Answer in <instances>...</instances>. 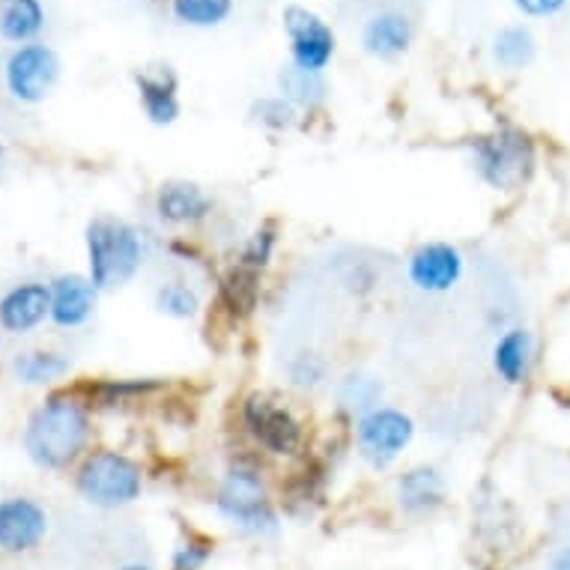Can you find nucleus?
Returning <instances> with one entry per match:
<instances>
[{"instance_id": "nucleus-1", "label": "nucleus", "mask_w": 570, "mask_h": 570, "mask_svg": "<svg viewBox=\"0 0 570 570\" xmlns=\"http://www.w3.org/2000/svg\"><path fill=\"white\" fill-rule=\"evenodd\" d=\"M90 436L87 410L72 394H51L33 410L24 431V451L42 469H63L85 451Z\"/></svg>"}, {"instance_id": "nucleus-2", "label": "nucleus", "mask_w": 570, "mask_h": 570, "mask_svg": "<svg viewBox=\"0 0 570 570\" xmlns=\"http://www.w3.org/2000/svg\"><path fill=\"white\" fill-rule=\"evenodd\" d=\"M90 281L99 291H114L135 278L144 263V239L120 218L99 216L87 225Z\"/></svg>"}, {"instance_id": "nucleus-3", "label": "nucleus", "mask_w": 570, "mask_h": 570, "mask_svg": "<svg viewBox=\"0 0 570 570\" xmlns=\"http://www.w3.org/2000/svg\"><path fill=\"white\" fill-rule=\"evenodd\" d=\"M472 161L487 186L511 191L523 186L532 174L534 147L523 131L499 129L472 144Z\"/></svg>"}, {"instance_id": "nucleus-4", "label": "nucleus", "mask_w": 570, "mask_h": 570, "mask_svg": "<svg viewBox=\"0 0 570 570\" xmlns=\"http://www.w3.org/2000/svg\"><path fill=\"white\" fill-rule=\"evenodd\" d=\"M78 490L90 505L120 508L140 493V469L135 460L117 451H99L78 472Z\"/></svg>"}, {"instance_id": "nucleus-5", "label": "nucleus", "mask_w": 570, "mask_h": 570, "mask_svg": "<svg viewBox=\"0 0 570 570\" xmlns=\"http://www.w3.org/2000/svg\"><path fill=\"white\" fill-rule=\"evenodd\" d=\"M7 87L10 94L24 105L42 102L51 87L57 85L60 76V60H57L55 48L42 46V42H28V46L16 48L7 60Z\"/></svg>"}, {"instance_id": "nucleus-6", "label": "nucleus", "mask_w": 570, "mask_h": 570, "mask_svg": "<svg viewBox=\"0 0 570 570\" xmlns=\"http://www.w3.org/2000/svg\"><path fill=\"white\" fill-rule=\"evenodd\" d=\"M358 449L371 466H389L412 442L415 424L406 412L394 406H376L358 421Z\"/></svg>"}, {"instance_id": "nucleus-7", "label": "nucleus", "mask_w": 570, "mask_h": 570, "mask_svg": "<svg viewBox=\"0 0 570 570\" xmlns=\"http://www.w3.org/2000/svg\"><path fill=\"white\" fill-rule=\"evenodd\" d=\"M284 30L291 37L293 66L323 76V69L335 57V33L326 21L305 7H287L284 10Z\"/></svg>"}, {"instance_id": "nucleus-8", "label": "nucleus", "mask_w": 570, "mask_h": 570, "mask_svg": "<svg viewBox=\"0 0 570 570\" xmlns=\"http://www.w3.org/2000/svg\"><path fill=\"white\" fill-rule=\"evenodd\" d=\"M218 511L234 525H243L248 532H269L275 529V517L269 511L261 478L252 469H234L227 475L222 493H218Z\"/></svg>"}, {"instance_id": "nucleus-9", "label": "nucleus", "mask_w": 570, "mask_h": 570, "mask_svg": "<svg viewBox=\"0 0 570 570\" xmlns=\"http://www.w3.org/2000/svg\"><path fill=\"white\" fill-rule=\"evenodd\" d=\"M245 424L263 449L272 454H293L302 442L299 421L266 397H252L245 403Z\"/></svg>"}, {"instance_id": "nucleus-10", "label": "nucleus", "mask_w": 570, "mask_h": 570, "mask_svg": "<svg viewBox=\"0 0 570 570\" xmlns=\"http://www.w3.org/2000/svg\"><path fill=\"white\" fill-rule=\"evenodd\" d=\"M51 317V287L39 281L16 284L0 299V328L10 335H28Z\"/></svg>"}, {"instance_id": "nucleus-11", "label": "nucleus", "mask_w": 570, "mask_h": 570, "mask_svg": "<svg viewBox=\"0 0 570 570\" xmlns=\"http://www.w3.org/2000/svg\"><path fill=\"white\" fill-rule=\"evenodd\" d=\"M463 275V254L449 243H431L412 254L410 281L419 291L445 293Z\"/></svg>"}, {"instance_id": "nucleus-12", "label": "nucleus", "mask_w": 570, "mask_h": 570, "mask_svg": "<svg viewBox=\"0 0 570 570\" xmlns=\"http://www.w3.org/2000/svg\"><path fill=\"white\" fill-rule=\"evenodd\" d=\"M48 532L46 511L30 499L0 502V550L24 552L37 547Z\"/></svg>"}, {"instance_id": "nucleus-13", "label": "nucleus", "mask_w": 570, "mask_h": 570, "mask_svg": "<svg viewBox=\"0 0 570 570\" xmlns=\"http://www.w3.org/2000/svg\"><path fill=\"white\" fill-rule=\"evenodd\" d=\"M99 287L85 275H60L51 284V323L60 328L85 326L94 317Z\"/></svg>"}, {"instance_id": "nucleus-14", "label": "nucleus", "mask_w": 570, "mask_h": 570, "mask_svg": "<svg viewBox=\"0 0 570 570\" xmlns=\"http://www.w3.org/2000/svg\"><path fill=\"white\" fill-rule=\"evenodd\" d=\"M156 213L168 225H191L213 213V200L191 183H165L156 197Z\"/></svg>"}, {"instance_id": "nucleus-15", "label": "nucleus", "mask_w": 570, "mask_h": 570, "mask_svg": "<svg viewBox=\"0 0 570 570\" xmlns=\"http://www.w3.org/2000/svg\"><path fill=\"white\" fill-rule=\"evenodd\" d=\"M412 42V24L401 12H383L367 21L362 30V46L367 55L380 57V60H392L403 55Z\"/></svg>"}, {"instance_id": "nucleus-16", "label": "nucleus", "mask_w": 570, "mask_h": 570, "mask_svg": "<svg viewBox=\"0 0 570 570\" xmlns=\"http://www.w3.org/2000/svg\"><path fill=\"white\" fill-rule=\"evenodd\" d=\"M140 94V105H144V114L150 117L156 126H168L179 117V102H177V78L170 76L168 69L153 76V72H140L135 78Z\"/></svg>"}, {"instance_id": "nucleus-17", "label": "nucleus", "mask_w": 570, "mask_h": 570, "mask_svg": "<svg viewBox=\"0 0 570 570\" xmlns=\"http://www.w3.org/2000/svg\"><path fill=\"white\" fill-rule=\"evenodd\" d=\"M532 332H525V328H511V332H505L493 350L495 374L502 376L508 385L525 383L529 365H532Z\"/></svg>"}, {"instance_id": "nucleus-18", "label": "nucleus", "mask_w": 570, "mask_h": 570, "mask_svg": "<svg viewBox=\"0 0 570 570\" xmlns=\"http://www.w3.org/2000/svg\"><path fill=\"white\" fill-rule=\"evenodd\" d=\"M46 28V10L39 0H0V37L28 46Z\"/></svg>"}, {"instance_id": "nucleus-19", "label": "nucleus", "mask_w": 570, "mask_h": 570, "mask_svg": "<svg viewBox=\"0 0 570 570\" xmlns=\"http://www.w3.org/2000/svg\"><path fill=\"white\" fill-rule=\"evenodd\" d=\"M445 484L433 466H419L401 478V505L410 514H424L442 502Z\"/></svg>"}, {"instance_id": "nucleus-20", "label": "nucleus", "mask_w": 570, "mask_h": 570, "mask_svg": "<svg viewBox=\"0 0 570 570\" xmlns=\"http://www.w3.org/2000/svg\"><path fill=\"white\" fill-rule=\"evenodd\" d=\"M69 367H72V362L66 355L48 353V350H28V353L16 355L12 374L24 385H46L69 374Z\"/></svg>"}, {"instance_id": "nucleus-21", "label": "nucleus", "mask_w": 570, "mask_h": 570, "mask_svg": "<svg viewBox=\"0 0 570 570\" xmlns=\"http://www.w3.org/2000/svg\"><path fill=\"white\" fill-rule=\"evenodd\" d=\"M261 272L248 266L245 261H239L234 269L227 272L225 284H222V299L236 317H245L257 308V296H261Z\"/></svg>"}, {"instance_id": "nucleus-22", "label": "nucleus", "mask_w": 570, "mask_h": 570, "mask_svg": "<svg viewBox=\"0 0 570 570\" xmlns=\"http://www.w3.org/2000/svg\"><path fill=\"white\" fill-rule=\"evenodd\" d=\"M493 57L495 63L502 69H523L532 63L534 57V39L525 28H505L499 30V37L493 42Z\"/></svg>"}, {"instance_id": "nucleus-23", "label": "nucleus", "mask_w": 570, "mask_h": 570, "mask_svg": "<svg viewBox=\"0 0 570 570\" xmlns=\"http://www.w3.org/2000/svg\"><path fill=\"white\" fill-rule=\"evenodd\" d=\"M170 10L188 28H216L230 16L234 0H170Z\"/></svg>"}, {"instance_id": "nucleus-24", "label": "nucleus", "mask_w": 570, "mask_h": 570, "mask_svg": "<svg viewBox=\"0 0 570 570\" xmlns=\"http://www.w3.org/2000/svg\"><path fill=\"white\" fill-rule=\"evenodd\" d=\"M278 85L284 90L281 99H291L296 105H317L326 96L323 76L320 72H305V69H296V66H291L287 72H281Z\"/></svg>"}, {"instance_id": "nucleus-25", "label": "nucleus", "mask_w": 570, "mask_h": 570, "mask_svg": "<svg viewBox=\"0 0 570 570\" xmlns=\"http://www.w3.org/2000/svg\"><path fill=\"white\" fill-rule=\"evenodd\" d=\"M159 385V380H120V383L105 380V383L90 385V401H94L96 406H117V403L135 401V397H144V394L156 392Z\"/></svg>"}, {"instance_id": "nucleus-26", "label": "nucleus", "mask_w": 570, "mask_h": 570, "mask_svg": "<svg viewBox=\"0 0 570 570\" xmlns=\"http://www.w3.org/2000/svg\"><path fill=\"white\" fill-rule=\"evenodd\" d=\"M156 308L161 314H168L174 320H188L197 314V293L188 291L186 284H177V281H170V284H161L159 293H156Z\"/></svg>"}, {"instance_id": "nucleus-27", "label": "nucleus", "mask_w": 570, "mask_h": 570, "mask_svg": "<svg viewBox=\"0 0 570 570\" xmlns=\"http://www.w3.org/2000/svg\"><path fill=\"white\" fill-rule=\"evenodd\" d=\"M383 394V385L376 383L374 376H350L344 383V392H341V397H344V403L350 406V410H376V397Z\"/></svg>"}, {"instance_id": "nucleus-28", "label": "nucleus", "mask_w": 570, "mask_h": 570, "mask_svg": "<svg viewBox=\"0 0 570 570\" xmlns=\"http://www.w3.org/2000/svg\"><path fill=\"white\" fill-rule=\"evenodd\" d=\"M291 376L296 385H305V389H311V385H317L320 380L326 376V365H323V358H320V355L305 353L291 365Z\"/></svg>"}, {"instance_id": "nucleus-29", "label": "nucleus", "mask_w": 570, "mask_h": 570, "mask_svg": "<svg viewBox=\"0 0 570 570\" xmlns=\"http://www.w3.org/2000/svg\"><path fill=\"white\" fill-rule=\"evenodd\" d=\"M272 248H275V236H272V230H257V234L252 236V243L245 245V252L239 261H245L248 266H254V269H263V266L269 263Z\"/></svg>"}, {"instance_id": "nucleus-30", "label": "nucleus", "mask_w": 570, "mask_h": 570, "mask_svg": "<svg viewBox=\"0 0 570 570\" xmlns=\"http://www.w3.org/2000/svg\"><path fill=\"white\" fill-rule=\"evenodd\" d=\"M257 111H261V122H266L272 129H284L293 120V108L284 99H263Z\"/></svg>"}, {"instance_id": "nucleus-31", "label": "nucleus", "mask_w": 570, "mask_h": 570, "mask_svg": "<svg viewBox=\"0 0 570 570\" xmlns=\"http://www.w3.org/2000/svg\"><path fill=\"white\" fill-rule=\"evenodd\" d=\"M206 556H209V550L204 543H186L174 559V570H197L206 561Z\"/></svg>"}, {"instance_id": "nucleus-32", "label": "nucleus", "mask_w": 570, "mask_h": 570, "mask_svg": "<svg viewBox=\"0 0 570 570\" xmlns=\"http://www.w3.org/2000/svg\"><path fill=\"white\" fill-rule=\"evenodd\" d=\"M525 16H556L568 0H514Z\"/></svg>"}, {"instance_id": "nucleus-33", "label": "nucleus", "mask_w": 570, "mask_h": 570, "mask_svg": "<svg viewBox=\"0 0 570 570\" xmlns=\"http://www.w3.org/2000/svg\"><path fill=\"white\" fill-rule=\"evenodd\" d=\"M550 570H570V547H564V550L556 552V559H552Z\"/></svg>"}, {"instance_id": "nucleus-34", "label": "nucleus", "mask_w": 570, "mask_h": 570, "mask_svg": "<svg viewBox=\"0 0 570 570\" xmlns=\"http://www.w3.org/2000/svg\"><path fill=\"white\" fill-rule=\"evenodd\" d=\"M122 570H150V568H144V564H129V568H122Z\"/></svg>"}, {"instance_id": "nucleus-35", "label": "nucleus", "mask_w": 570, "mask_h": 570, "mask_svg": "<svg viewBox=\"0 0 570 570\" xmlns=\"http://www.w3.org/2000/svg\"><path fill=\"white\" fill-rule=\"evenodd\" d=\"M3 161H7V153H3V147H0V168H3Z\"/></svg>"}]
</instances>
